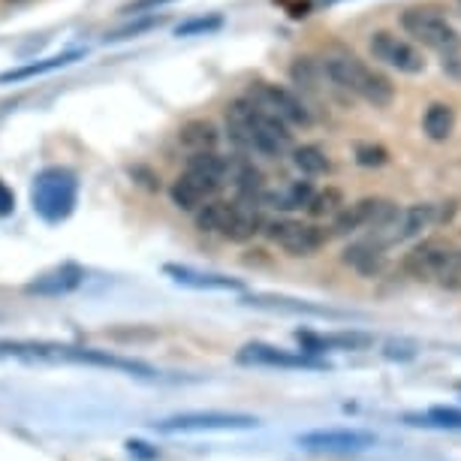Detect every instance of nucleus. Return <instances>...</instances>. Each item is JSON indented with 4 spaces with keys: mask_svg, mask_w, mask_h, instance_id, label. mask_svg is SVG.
I'll list each match as a JSON object with an SVG mask.
<instances>
[{
    "mask_svg": "<svg viewBox=\"0 0 461 461\" xmlns=\"http://www.w3.org/2000/svg\"><path fill=\"white\" fill-rule=\"evenodd\" d=\"M226 130L236 145H241L245 151L266 154V158H277L286 148H293L290 124L272 112L259 109L248 97H239L226 106Z\"/></svg>",
    "mask_w": 461,
    "mask_h": 461,
    "instance_id": "obj_1",
    "label": "nucleus"
},
{
    "mask_svg": "<svg viewBox=\"0 0 461 461\" xmlns=\"http://www.w3.org/2000/svg\"><path fill=\"white\" fill-rule=\"evenodd\" d=\"M226 176H230V160L221 158L217 151H196L187 160V167L178 172L172 181L169 199L181 212H196L208 199H214L217 190L223 187Z\"/></svg>",
    "mask_w": 461,
    "mask_h": 461,
    "instance_id": "obj_2",
    "label": "nucleus"
},
{
    "mask_svg": "<svg viewBox=\"0 0 461 461\" xmlns=\"http://www.w3.org/2000/svg\"><path fill=\"white\" fill-rule=\"evenodd\" d=\"M323 76L332 85H338L347 94H356L365 103H371L374 109H386L393 106L395 88L380 69L368 67L365 60L356 55H332L323 60Z\"/></svg>",
    "mask_w": 461,
    "mask_h": 461,
    "instance_id": "obj_3",
    "label": "nucleus"
},
{
    "mask_svg": "<svg viewBox=\"0 0 461 461\" xmlns=\"http://www.w3.org/2000/svg\"><path fill=\"white\" fill-rule=\"evenodd\" d=\"M79 199V181L69 169L49 167L31 185V205L46 223H60L73 214Z\"/></svg>",
    "mask_w": 461,
    "mask_h": 461,
    "instance_id": "obj_4",
    "label": "nucleus"
},
{
    "mask_svg": "<svg viewBox=\"0 0 461 461\" xmlns=\"http://www.w3.org/2000/svg\"><path fill=\"white\" fill-rule=\"evenodd\" d=\"M154 429L163 434L176 431H245L259 429V420L250 413H226V411H194V413H176L169 420L154 422Z\"/></svg>",
    "mask_w": 461,
    "mask_h": 461,
    "instance_id": "obj_5",
    "label": "nucleus"
},
{
    "mask_svg": "<svg viewBox=\"0 0 461 461\" xmlns=\"http://www.w3.org/2000/svg\"><path fill=\"white\" fill-rule=\"evenodd\" d=\"M402 28L411 33L416 42H422V46H429L434 51H443V55H449V51H456L461 46L458 31L452 28L440 13L422 10V6H413V10H407L402 15Z\"/></svg>",
    "mask_w": 461,
    "mask_h": 461,
    "instance_id": "obj_6",
    "label": "nucleus"
},
{
    "mask_svg": "<svg viewBox=\"0 0 461 461\" xmlns=\"http://www.w3.org/2000/svg\"><path fill=\"white\" fill-rule=\"evenodd\" d=\"M266 236L272 245H277L290 257H314L329 241V232L323 226L302 221H272L266 223Z\"/></svg>",
    "mask_w": 461,
    "mask_h": 461,
    "instance_id": "obj_7",
    "label": "nucleus"
},
{
    "mask_svg": "<svg viewBox=\"0 0 461 461\" xmlns=\"http://www.w3.org/2000/svg\"><path fill=\"white\" fill-rule=\"evenodd\" d=\"M245 97L250 103H257L259 109L272 112V115L286 121L290 127H308L311 124L308 106H304V103L295 97L293 91H286V88H281V85H275V82H250Z\"/></svg>",
    "mask_w": 461,
    "mask_h": 461,
    "instance_id": "obj_8",
    "label": "nucleus"
},
{
    "mask_svg": "<svg viewBox=\"0 0 461 461\" xmlns=\"http://www.w3.org/2000/svg\"><path fill=\"white\" fill-rule=\"evenodd\" d=\"M239 365H259V368H290V371H326L329 362L311 353H290L281 347L250 341L239 350Z\"/></svg>",
    "mask_w": 461,
    "mask_h": 461,
    "instance_id": "obj_9",
    "label": "nucleus"
},
{
    "mask_svg": "<svg viewBox=\"0 0 461 461\" xmlns=\"http://www.w3.org/2000/svg\"><path fill=\"white\" fill-rule=\"evenodd\" d=\"M368 49L374 60H380V64L398 69V73H407V76H416L425 69V58L422 51L413 46V42H407L402 37H395V33L389 31H377L371 33L368 40Z\"/></svg>",
    "mask_w": 461,
    "mask_h": 461,
    "instance_id": "obj_10",
    "label": "nucleus"
},
{
    "mask_svg": "<svg viewBox=\"0 0 461 461\" xmlns=\"http://www.w3.org/2000/svg\"><path fill=\"white\" fill-rule=\"evenodd\" d=\"M60 362H76V365H97V368H112L121 374H133V377H158V371L148 362L130 359V356H118L109 350H91V347H60Z\"/></svg>",
    "mask_w": 461,
    "mask_h": 461,
    "instance_id": "obj_11",
    "label": "nucleus"
},
{
    "mask_svg": "<svg viewBox=\"0 0 461 461\" xmlns=\"http://www.w3.org/2000/svg\"><path fill=\"white\" fill-rule=\"evenodd\" d=\"M377 443V434L359 429H329V431H308L299 438L302 449L311 452H362Z\"/></svg>",
    "mask_w": 461,
    "mask_h": 461,
    "instance_id": "obj_12",
    "label": "nucleus"
},
{
    "mask_svg": "<svg viewBox=\"0 0 461 461\" xmlns=\"http://www.w3.org/2000/svg\"><path fill=\"white\" fill-rule=\"evenodd\" d=\"M85 284V268L79 263H60L49 272L33 277L31 284H24V293L37 295V299H60V295L76 293Z\"/></svg>",
    "mask_w": 461,
    "mask_h": 461,
    "instance_id": "obj_13",
    "label": "nucleus"
},
{
    "mask_svg": "<svg viewBox=\"0 0 461 461\" xmlns=\"http://www.w3.org/2000/svg\"><path fill=\"white\" fill-rule=\"evenodd\" d=\"M295 341L302 344V353L320 356L326 350H368V347L374 344V335L356 332V329H347V332H332V335L295 332Z\"/></svg>",
    "mask_w": 461,
    "mask_h": 461,
    "instance_id": "obj_14",
    "label": "nucleus"
},
{
    "mask_svg": "<svg viewBox=\"0 0 461 461\" xmlns=\"http://www.w3.org/2000/svg\"><path fill=\"white\" fill-rule=\"evenodd\" d=\"M449 257V248L440 245V241H425V245L413 248L411 254L404 257V272L413 277V281H434L438 272L443 268Z\"/></svg>",
    "mask_w": 461,
    "mask_h": 461,
    "instance_id": "obj_15",
    "label": "nucleus"
},
{
    "mask_svg": "<svg viewBox=\"0 0 461 461\" xmlns=\"http://www.w3.org/2000/svg\"><path fill=\"white\" fill-rule=\"evenodd\" d=\"M172 281L185 284V286H194V290H241V281L236 277H223V275H212V272H196L190 266H172L167 263L163 266Z\"/></svg>",
    "mask_w": 461,
    "mask_h": 461,
    "instance_id": "obj_16",
    "label": "nucleus"
},
{
    "mask_svg": "<svg viewBox=\"0 0 461 461\" xmlns=\"http://www.w3.org/2000/svg\"><path fill=\"white\" fill-rule=\"evenodd\" d=\"M236 203H223V199H208L205 205L196 208V230L208 236H223L226 226L232 223Z\"/></svg>",
    "mask_w": 461,
    "mask_h": 461,
    "instance_id": "obj_17",
    "label": "nucleus"
},
{
    "mask_svg": "<svg viewBox=\"0 0 461 461\" xmlns=\"http://www.w3.org/2000/svg\"><path fill=\"white\" fill-rule=\"evenodd\" d=\"M266 226L263 221V214H259V205H241L236 203V214H232V223L226 226V232H223V239H230V241H250L257 236L259 230Z\"/></svg>",
    "mask_w": 461,
    "mask_h": 461,
    "instance_id": "obj_18",
    "label": "nucleus"
},
{
    "mask_svg": "<svg viewBox=\"0 0 461 461\" xmlns=\"http://www.w3.org/2000/svg\"><path fill=\"white\" fill-rule=\"evenodd\" d=\"M344 263L353 266L365 277H374L383 272L386 257H383V248H377L374 241H359V245H350L344 250Z\"/></svg>",
    "mask_w": 461,
    "mask_h": 461,
    "instance_id": "obj_19",
    "label": "nucleus"
},
{
    "mask_svg": "<svg viewBox=\"0 0 461 461\" xmlns=\"http://www.w3.org/2000/svg\"><path fill=\"white\" fill-rule=\"evenodd\" d=\"M422 130L431 142H447L452 136V130H456V109H452L449 103H431V106L425 109Z\"/></svg>",
    "mask_w": 461,
    "mask_h": 461,
    "instance_id": "obj_20",
    "label": "nucleus"
},
{
    "mask_svg": "<svg viewBox=\"0 0 461 461\" xmlns=\"http://www.w3.org/2000/svg\"><path fill=\"white\" fill-rule=\"evenodd\" d=\"M217 127L212 124V121H205V118H196V121H187L185 127L178 130V142L190 148V151H214V145H217Z\"/></svg>",
    "mask_w": 461,
    "mask_h": 461,
    "instance_id": "obj_21",
    "label": "nucleus"
},
{
    "mask_svg": "<svg viewBox=\"0 0 461 461\" xmlns=\"http://www.w3.org/2000/svg\"><path fill=\"white\" fill-rule=\"evenodd\" d=\"M440 221V212L438 205H429V203H420V205H411L402 212V239H411V236H420L422 230H429L431 223Z\"/></svg>",
    "mask_w": 461,
    "mask_h": 461,
    "instance_id": "obj_22",
    "label": "nucleus"
},
{
    "mask_svg": "<svg viewBox=\"0 0 461 461\" xmlns=\"http://www.w3.org/2000/svg\"><path fill=\"white\" fill-rule=\"evenodd\" d=\"M293 167L302 172V176H326L332 169V163L317 145H302V148H293Z\"/></svg>",
    "mask_w": 461,
    "mask_h": 461,
    "instance_id": "obj_23",
    "label": "nucleus"
},
{
    "mask_svg": "<svg viewBox=\"0 0 461 461\" xmlns=\"http://www.w3.org/2000/svg\"><path fill=\"white\" fill-rule=\"evenodd\" d=\"M311 212V217H329V214H338L344 208V194L338 187H326L323 194H314L311 203L304 205Z\"/></svg>",
    "mask_w": 461,
    "mask_h": 461,
    "instance_id": "obj_24",
    "label": "nucleus"
},
{
    "mask_svg": "<svg viewBox=\"0 0 461 461\" xmlns=\"http://www.w3.org/2000/svg\"><path fill=\"white\" fill-rule=\"evenodd\" d=\"M76 58H82V51H69V55H58V58H49L46 64H33V67L10 69V73H4V76H0V82H15V79H24V76H33V73H49V69H55V67L73 64Z\"/></svg>",
    "mask_w": 461,
    "mask_h": 461,
    "instance_id": "obj_25",
    "label": "nucleus"
},
{
    "mask_svg": "<svg viewBox=\"0 0 461 461\" xmlns=\"http://www.w3.org/2000/svg\"><path fill=\"white\" fill-rule=\"evenodd\" d=\"M440 286H447V290H461V250H449L447 263L434 277Z\"/></svg>",
    "mask_w": 461,
    "mask_h": 461,
    "instance_id": "obj_26",
    "label": "nucleus"
},
{
    "mask_svg": "<svg viewBox=\"0 0 461 461\" xmlns=\"http://www.w3.org/2000/svg\"><path fill=\"white\" fill-rule=\"evenodd\" d=\"M429 420H431V425H438V429H458L461 431V411L458 407H431Z\"/></svg>",
    "mask_w": 461,
    "mask_h": 461,
    "instance_id": "obj_27",
    "label": "nucleus"
},
{
    "mask_svg": "<svg viewBox=\"0 0 461 461\" xmlns=\"http://www.w3.org/2000/svg\"><path fill=\"white\" fill-rule=\"evenodd\" d=\"M356 160H359L362 167H383V163L389 160V151L383 145H359L356 148Z\"/></svg>",
    "mask_w": 461,
    "mask_h": 461,
    "instance_id": "obj_28",
    "label": "nucleus"
},
{
    "mask_svg": "<svg viewBox=\"0 0 461 461\" xmlns=\"http://www.w3.org/2000/svg\"><path fill=\"white\" fill-rule=\"evenodd\" d=\"M221 15H214V19H194L187 24H181L178 28V37H190V33H208V31H217L221 28Z\"/></svg>",
    "mask_w": 461,
    "mask_h": 461,
    "instance_id": "obj_29",
    "label": "nucleus"
},
{
    "mask_svg": "<svg viewBox=\"0 0 461 461\" xmlns=\"http://www.w3.org/2000/svg\"><path fill=\"white\" fill-rule=\"evenodd\" d=\"M163 4H172V0H133V4H127L121 13H127V15H142V13L158 10V6H163Z\"/></svg>",
    "mask_w": 461,
    "mask_h": 461,
    "instance_id": "obj_30",
    "label": "nucleus"
},
{
    "mask_svg": "<svg viewBox=\"0 0 461 461\" xmlns=\"http://www.w3.org/2000/svg\"><path fill=\"white\" fill-rule=\"evenodd\" d=\"M15 212V196H13V190L0 181V217H6V214H13Z\"/></svg>",
    "mask_w": 461,
    "mask_h": 461,
    "instance_id": "obj_31",
    "label": "nucleus"
},
{
    "mask_svg": "<svg viewBox=\"0 0 461 461\" xmlns=\"http://www.w3.org/2000/svg\"><path fill=\"white\" fill-rule=\"evenodd\" d=\"M148 443H142V440H127V449H130V456H142V458H158V449H145Z\"/></svg>",
    "mask_w": 461,
    "mask_h": 461,
    "instance_id": "obj_32",
    "label": "nucleus"
}]
</instances>
